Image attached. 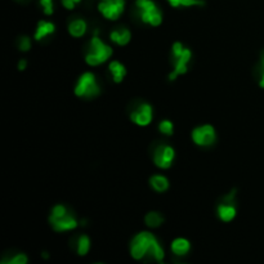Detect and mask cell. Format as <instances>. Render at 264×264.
<instances>
[{"label":"cell","mask_w":264,"mask_h":264,"mask_svg":"<svg viewBox=\"0 0 264 264\" xmlns=\"http://www.w3.org/2000/svg\"><path fill=\"white\" fill-rule=\"evenodd\" d=\"M18 69H20V70L26 69V61H24V59L20 61V63H18Z\"/></svg>","instance_id":"83f0119b"},{"label":"cell","mask_w":264,"mask_h":264,"mask_svg":"<svg viewBox=\"0 0 264 264\" xmlns=\"http://www.w3.org/2000/svg\"><path fill=\"white\" fill-rule=\"evenodd\" d=\"M98 93H99V87L96 81V76L92 72L84 73L75 87V94L79 97L91 98L97 96Z\"/></svg>","instance_id":"5b68a950"},{"label":"cell","mask_w":264,"mask_h":264,"mask_svg":"<svg viewBox=\"0 0 264 264\" xmlns=\"http://www.w3.org/2000/svg\"><path fill=\"white\" fill-rule=\"evenodd\" d=\"M110 36H111L112 42L118 43L119 46H125L130 40V31L126 28H121V30L112 31Z\"/></svg>","instance_id":"9a60e30c"},{"label":"cell","mask_w":264,"mask_h":264,"mask_svg":"<svg viewBox=\"0 0 264 264\" xmlns=\"http://www.w3.org/2000/svg\"><path fill=\"white\" fill-rule=\"evenodd\" d=\"M89 247H91V241H89L88 236L83 235V236L79 237V241H77V253H79V255H85L89 251Z\"/></svg>","instance_id":"ffe728a7"},{"label":"cell","mask_w":264,"mask_h":264,"mask_svg":"<svg viewBox=\"0 0 264 264\" xmlns=\"http://www.w3.org/2000/svg\"><path fill=\"white\" fill-rule=\"evenodd\" d=\"M190 242L186 239H177L171 243V251L175 255H186L190 251Z\"/></svg>","instance_id":"5bb4252c"},{"label":"cell","mask_w":264,"mask_h":264,"mask_svg":"<svg viewBox=\"0 0 264 264\" xmlns=\"http://www.w3.org/2000/svg\"><path fill=\"white\" fill-rule=\"evenodd\" d=\"M132 120L141 126L148 125L152 120V108L149 104H142L132 114Z\"/></svg>","instance_id":"30bf717a"},{"label":"cell","mask_w":264,"mask_h":264,"mask_svg":"<svg viewBox=\"0 0 264 264\" xmlns=\"http://www.w3.org/2000/svg\"><path fill=\"white\" fill-rule=\"evenodd\" d=\"M40 4L44 8V13L48 16L53 13V0H40Z\"/></svg>","instance_id":"cb8c5ba5"},{"label":"cell","mask_w":264,"mask_h":264,"mask_svg":"<svg viewBox=\"0 0 264 264\" xmlns=\"http://www.w3.org/2000/svg\"><path fill=\"white\" fill-rule=\"evenodd\" d=\"M112 54V49L106 46L101 39L98 38V30H96L94 36L91 42V47L87 53L85 61L91 66H98L101 63L106 62Z\"/></svg>","instance_id":"7a4b0ae2"},{"label":"cell","mask_w":264,"mask_h":264,"mask_svg":"<svg viewBox=\"0 0 264 264\" xmlns=\"http://www.w3.org/2000/svg\"><path fill=\"white\" fill-rule=\"evenodd\" d=\"M159 129L163 134H167V136H171L173 134V122L169 121V120H164L160 122Z\"/></svg>","instance_id":"44dd1931"},{"label":"cell","mask_w":264,"mask_h":264,"mask_svg":"<svg viewBox=\"0 0 264 264\" xmlns=\"http://www.w3.org/2000/svg\"><path fill=\"white\" fill-rule=\"evenodd\" d=\"M27 262V257L24 254H17L16 257L11 258L9 261H3V263H8V264H26Z\"/></svg>","instance_id":"7402d4cb"},{"label":"cell","mask_w":264,"mask_h":264,"mask_svg":"<svg viewBox=\"0 0 264 264\" xmlns=\"http://www.w3.org/2000/svg\"><path fill=\"white\" fill-rule=\"evenodd\" d=\"M63 7L67 8V9H73L75 8V0H62Z\"/></svg>","instance_id":"484cf974"},{"label":"cell","mask_w":264,"mask_h":264,"mask_svg":"<svg viewBox=\"0 0 264 264\" xmlns=\"http://www.w3.org/2000/svg\"><path fill=\"white\" fill-rule=\"evenodd\" d=\"M149 183L152 186V188L157 192H164L167 191L168 187H169V182L165 177L163 175H153L151 179H149Z\"/></svg>","instance_id":"e0dca14e"},{"label":"cell","mask_w":264,"mask_h":264,"mask_svg":"<svg viewBox=\"0 0 264 264\" xmlns=\"http://www.w3.org/2000/svg\"><path fill=\"white\" fill-rule=\"evenodd\" d=\"M171 7H193V5H204L202 0H168Z\"/></svg>","instance_id":"d6986e66"},{"label":"cell","mask_w":264,"mask_h":264,"mask_svg":"<svg viewBox=\"0 0 264 264\" xmlns=\"http://www.w3.org/2000/svg\"><path fill=\"white\" fill-rule=\"evenodd\" d=\"M130 253L134 259H142L147 253L152 254V257L157 261H163L164 251L161 246L157 243L152 233L141 232L138 233L130 246Z\"/></svg>","instance_id":"6da1fadb"},{"label":"cell","mask_w":264,"mask_h":264,"mask_svg":"<svg viewBox=\"0 0 264 264\" xmlns=\"http://www.w3.org/2000/svg\"><path fill=\"white\" fill-rule=\"evenodd\" d=\"M54 24L47 21H40L38 24V28L35 32V39L36 40H42L43 38H46L47 35H50L54 32Z\"/></svg>","instance_id":"7c38bea8"},{"label":"cell","mask_w":264,"mask_h":264,"mask_svg":"<svg viewBox=\"0 0 264 264\" xmlns=\"http://www.w3.org/2000/svg\"><path fill=\"white\" fill-rule=\"evenodd\" d=\"M136 7L143 22L159 26L163 21V14L152 0H137Z\"/></svg>","instance_id":"3957f363"},{"label":"cell","mask_w":264,"mask_h":264,"mask_svg":"<svg viewBox=\"0 0 264 264\" xmlns=\"http://www.w3.org/2000/svg\"><path fill=\"white\" fill-rule=\"evenodd\" d=\"M81 0H75V3H80Z\"/></svg>","instance_id":"f1b7e54d"},{"label":"cell","mask_w":264,"mask_h":264,"mask_svg":"<svg viewBox=\"0 0 264 264\" xmlns=\"http://www.w3.org/2000/svg\"><path fill=\"white\" fill-rule=\"evenodd\" d=\"M65 214H67V209L63 205H57L53 208L52 210V216L53 218H59V216H63Z\"/></svg>","instance_id":"603a6c76"},{"label":"cell","mask_w":264,"mask_h":264,"mask_svg":"<svg viewBox=\"0 0 264 264\" xmlns=\"http://www.w3.org/2000/svg\"><path fill=\"white\" fill-rule=\"evenodd\" d=\"M125 1L124 0H101L98 4V11L107 20L115 21L124 12Z\"/></svg>","instance_id":"8992f818"},{"label":"cell","mask_w":264,"mask_h":264,"mask_svg":"<svg viewBox=\"0 0 264 264\" xmlns=\"http://www.w3.org/2000/svg\"><path fill=\"white\" fill-rule=\"evenodd\" d=\"M31 48V42H30V38L27 36H24L20 40V49H21L22 52H27L28 49Z\"/></svg>","instance_id":"d4e9b609"},{"label":"cell","mask_w":264,"mask_h":264,"mask_svg":"<svg viewBox=\"0 0 264 264\" xmlns=\"http://www.w3.org/2000/svg\"><path fill=\"white\" fill-rule=\"evenodd\" d=\"M233 192L227 197V204H220V205L218 206V216L223 222H231V220L235 218V216H236V208H235L233 204H231Z\"/></svg>","instance_id":"8fae6325"},{"label":"cell","mask_w":264,"mask_h":264,"mask_svg":"<svg viewBox=\"0 0 264 264\" xmlns=\"http://www.w3.org/2000/svg\"><path fill=\"white\" fill-rule=\"evenodd\" d=\"M173 57L175 59V66H174V71L169 76L171 81L175 80L178 75H183V73L187 72V63L191 59V50L183 48L181 43H174Z\"/></svg>","instance_id":"277c9868"},{"label":"cell","mask_w":264,"mask_h":264,"mask_svg":"<svg viewBox=\"0 0 264 264\" xmlns=\"http://www.w3.org/2000/svg\"><path fill=\"white\" fill-rule=\"evenodd\" d=\"M50 224L54 228V231H58V232H63V231H70L76 228L77 222L76 219L73 218L71 214H65L63 216H59V218H53L50 216Z\"/></svg>","instance_id":"9c48e42d"},{"label":"cell","mask_w":264,"mask_h":264,"mask_svg":"<svg viewBox=\"0 0 264 264\" xmlns=\"http://www.w3.org/2000/svg\"><path fill=\"white\" fill-rule=\"evenodd\" d=\"M144 222H146V224L148 227H152V228H155V227H159L161 223L164 222V216H161V214H159V213L151 212L146 216V218H144Z\"/></svg>","instance_id":"ac0fdd59"},{"label":"cell","mask_w":264,"mask_h":264,"mask_svg":"<svg viewBox=\"0 0 264 264\" xmlns=\"http://www.w3.org/2000/svg\"><path fill=\"white\" fill-rule=\"evenodd\" d=\"M87 31V24L83 20H75L69 24V32L73 38H80Z\"/></svg>","instance_id":"4fadbf2b"},{"label":"cell","mask_w":264,"mask_h":264,"mask_svg":"<svg viewBox=\"0 0 264 264\" xmlns=\"http://www.w3.org/2000/svg\"><path fill=\"white\" fill-rule=\"evenodd\" d=\"M192 139L198 146H210L216 141V130L212 125H202L192 132Z\"/></svg>","instance_id":"52a82bcc"},{"label":"cell","mask_w":264,"mask_h":264,"mask_svg":"<svg viewBox=\"0 0 264 264\" xmlns=\"http://www.w3.org/2000/svg\"><path fill=\"white\" fill-rule=\"evenodd\" d=\"M262 70H263V75H262L261 87L264 88V53H263V57H262Z\"/></svg>","instance_id":"4316f807"},{"label":"cell","mask_w":264,"mask_h":264,"mask_svg":"<svg viewBox=\"0 0 264 264\" xmlns=\"http://www.w3.org/2000/svg\"><path fill=\"white\" fill-rule=\"evenodd\" d=\"M110 71H111L114 80H115L116 83H121L126 73L125 67L122 66L120 62H118V61H114V62L110 63Z\"/></svg>","instance_id":"2e32d148"},{"label":"cell","mask_w":264,"mask_h":264,"mask_svg":"<svg viewBox=\"0 0 264 264\" xmlns=\"http://www.w3.org/2000/svg\"><path fill=\"white\" fill-rule=\"evenodd\" d=\"M174 155V149L170 146L157 147L155 151V164L161 169H167L173 163Z\"/></svg>","instance_id":"ba28073f"}]
</instances>
